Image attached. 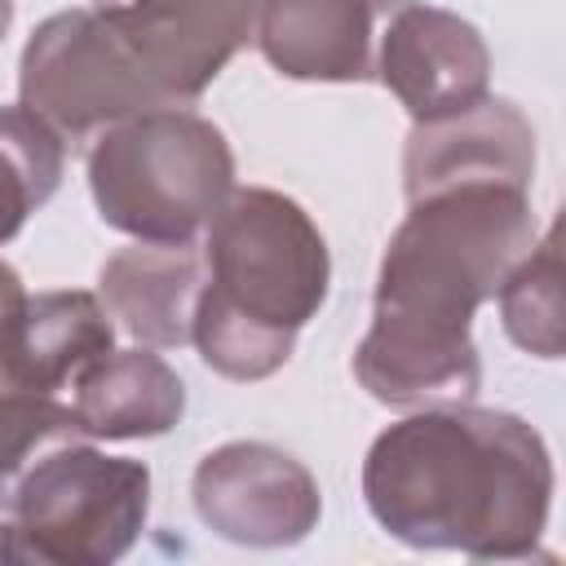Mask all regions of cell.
<instances>
[{
	"instance_id": "14",
	"label": "cell",
	"mask_w": 566,
	"mask_h": 566,
	"mask_svg": "<svg viewBox=\"0 0 566 566\" xmlns=\"http://www.w3.org/2000/svg\"><path fill=\"white\" fill-rule=\"evenodd\" d=\"M71 411L93 442L159 438L186 416V380L146 345L111 349L80 371Z\"/></svg>"
},
{
	"instance_id": "12",
	"label": "cell",
	"mask_w": 566,
	"mask_h": 566,
	"mask_svg": "<svg viewBox=\"0 0 566 566\" xmlns=\"http://www.w3.org/2000/svg\"><path fill=\"white\" fill-rule=\"evenodd\" d=\"M460 181H535V128L509 97H482L455 115L411 124L402 146V195L420 199Z\"/></svg>"
},
{
	"instance_id": "19",
	"label": "cell",
	"mask_w": 566,
	"mask_h": 566,
	"mask_svg": "<svg viewBox=\"0 0 566 566\" xmlns=\"http://www.w3.org/2000/svg\"><path fill=\"white\" fill-rule=\"evenodd\" d=\"M88 4H102V0H88Z\"/></svg>"
},
{
	"instance_id": "8",
	"label": "cell",
	"mask_w": 566,
	"mask_h": 566,
	"mask_svg": "<svg viewBox=\"0 0 566 566\" xmlns=\"http://www.w3.org/2000/svg\"><path fill=\"white\" fill-rule=\"evenodd\" d=\"M199 522L239 548H292L310 539L323 517V491L314 473L270 442H221L190 478Z\"/></svg>"
},
{
	"instance_id": "9",
	"label": "cell",
	"mask_w": 566,
	"mask_h": 566,
	"mask_svg": "<svg viewBox=\"0 0 566 566\" xmlns=\"http://www.w3.org/2000/svg\"><path fill=\"white\" fill-rule=\"evenodd\" d=\"M93 9L172 106L199 102L226 62L256 40L261 18V0H102Z\"/></svg>"
},
{
	"instance_id": "18",
	"label": "cell",
	"mask_w": 566,
	"mask_h": 566,
	"mask_svg": "<svg viewBox=\"0 0 566 566\" xmlns=\"http://www.w3.org/2000/svg\"><path fill=\"white\" fill-rule=\"evenodd\" d=\"M9 27H13V0H0V44H4Z\"/></svg>"
},
{
	"instance_id": "15",
	"label": "cell",
	"mask_w": 566,
	"mask_h": 566,
	"mask_svg": "<svg viewBox=\"0 0 566 566\" xmlns=\"http://www.w3.org/2000/svg\"><path fill=\"white\" fill-rule=\"evenodd\" d=\"M66 146L31 111L0 106V243L18 239L27 217L62 186Z\"/></svg>"
},
{
	"instance_id": "2",
	"label": "cell",
	"mask_w": 566,
	"mask_h": 566,
	"mask_svg": "<svg viewBox=\"0 0 566 566\" xmlns=\"http://www.w3.org/2000/svg\"><path fill=\"white\" fill-rule=\"evenodd\" d=\"M363 500L407 548L478 562L535 557L553 509V455L513 411L442 402L380 429L363 455Z\"/></svg>"
},
{
	"instance_id": "5",
	"label": "cell",
	"mask_w": 566,
	"mask_h": 566,
	"mask_svg": "<svg viewBox=\"0 0 566 566\" xmlns=\"http://www.w3.org/2000/svg\"><path fill=\"white\" fill-rule=\"evenodd\" d=\"M150 513V469L106 455L93 438L44 451L0 504V562L9 566H111Z\"/></svg>"
},
{
	"instance_id": "13",
	"label": "cell",
	"mask_w": 566,
	"mask_h": 566,
	"mask_svg": "<svg viewBox=\"0 0 566 566\" xmlns=\"http://www.w3.org/2000/svg\"><path fill=\"white\" fill-rule=\"evenodd\" d=\"M203 292L199 243H133L102 261L97 296L106 314L146 349L190 345Z\"/></svg>"
},
{
	"instance_id": "10",
	"label": "cell",
	"mask_w": 566,
	"mask_h": 566,
	"mask_svg": "<svg viewBox=\"0 0 566 566\" xmlns=\"http://www.w3.org/2000/svg\"><path fill=\"white\" fill-rule=\"evenodd\" d=\"M376 84H385L416 124L442 119L491 93V49L460 13L407 0L380 35Z\"/></svg>"
},
{
	"instance_id": "3",
	"label": "cell",
	"mask_w": 566,
	"mask_h": 566,
	"mask_svg": "<svg viewBox=\"0 0 566 566\" xmlns=\"http://www.w3.org/2000/svg\"><path fill=\"white\" fill-rule=\"evenodd\" d=\"M332 252L314 217L283 190L234 186L203 230V292L190 345L226 380H265L323 310Z\"/></svg>"
},
{
	"instance_id": "4",
	"label": "cell",
	"mask_w": 566,
	"mask_h": 566,
	"mask_svg": "<svg viewBox=\"0 0 566 566\" xmlns=\"http://www.w3.org/2000/svg\"><path fill=\"white\" fill-rule=\"evenodd\" d=\"M102 226L137 243H195L234 190L226 133L190 106L128 115L88 142Z\"/></svg>"
},
{
	"instance_id": "11",
	"label": "cell",
	"mask_w": 566,
	"mask_h": 566,
	"mask_svg": "<svg viewBox=\"0 0 566 566\" xmlns=\"http://www.w3.org/2000/svg\"><path fill=\"white\" fill-rule=\"evenodd\" d=\"M407 0H261L256 49L283 80L371 84L389 18Z\"/></svg>"
},
{
	"instance_id": "17",
	"label": "cell",
	"mask_w": 566,
	"mask_h": 566,
	"mask_svg": "<svg viewBox=\"0 0 566 566\" xmlns=\"http://www.w3.org/2000/svg\"><path fill=\"white\" fill-rule=\"evenodd\" d=\"M22 301H27V287H22V274L0 256V318H9V314H18L22 310Z\"/></svg>"
},
{
	"instance_id": "16",
	"label": "cell",
	"mask_w": 566,
	"mask_h": 566,
	"mask_svg": "<svg viewBox=\"0 0 566 566\" xmlns=\"http://www.w3.org/2000/svg\"><path fill=\"white\" fill-rule=\"evenodd\" d=\"M500 323L509 340L535 358H562V252H557V226L535 239V248L509 270V279L495 292Z\"/></svg>"
},
{
	"instance_id": "6",
	"label": "cell",
	"mask_w": 566,
	"mask_h": 566,
	"mask_svg": "<svg viewBox=\"0 0 566 566\" xmlns=\"http://www.w3.org/2000/svg\"><path fill=\"white\" fill-rule=\"evenodd\" d=\"M115 349V318L97 292H27L0 318V504L53 447L84 438L71 389L88 363Z\"/></svg>"
},
{
	"instance_id": "1",
	"label": "cell",
	"mask_w": 566,
	"mask_h": 566,
	"mask_svg": "<svg viewBox=\"0 0 566 566\" xmlns=\"http://www.w3.org/2000/svg\"><path fill=\"white\" fill-rule=\"evenodd\" d=\"M535 239L526 186L460 181L407 199L376 270L371 327L354 349L358 385L402 411L469 402L482 385L473 314Z\"/></svg>"
},
{
	"instance_id": "7",
	"label": "cell",
	"mask_w": 566,
	"mask_h": 566,
	"mask_svg": "<svg viewBox=\"0 0 566 566\" xmlns=\"http://www.w3.org/2000/svg\"><path fill=\"white\" fill-rule=\"evenodd\" d=\"M18 106L57 133L62 146H88L111 124L172 102L111 31V22L84 4L44 18L27 35L18 62Z\"/></svg>"
}]
</instances>
